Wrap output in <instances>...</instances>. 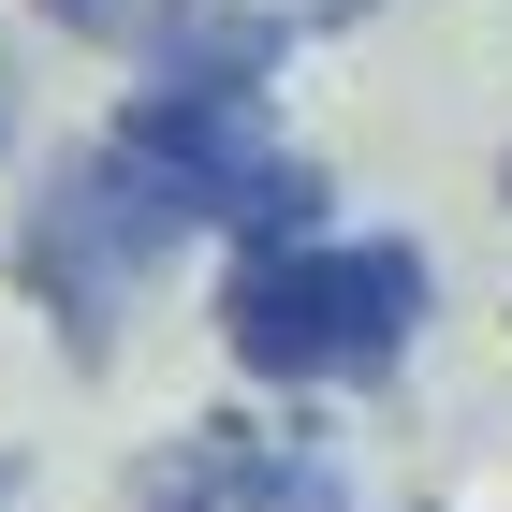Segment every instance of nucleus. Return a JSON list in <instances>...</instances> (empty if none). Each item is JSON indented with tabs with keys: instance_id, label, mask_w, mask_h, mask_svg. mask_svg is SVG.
I'll list each match as a JSON object with an SVG mask.
<instances>
[{
	"instance_id": "1",
	"label": "nucleus",
	"mask_w": 512,
	"mask_h": 512,
	"mask_svg": "<svg viewBox=\"0 0 512 512\" xmlns=\"http://www.w3.org/2000/svg\"><path fill=\"white\" fill-rule=\"evenodd\" d=\"M410 322H425V249H395V235H366V249H322V235L249 249L235 293H220V337H235L249 381H381L410 352Z\"/></svg>"
},
{
	"instance_id": "2",
	"label": "nucleus",
	"mask_w": 512,
	"mask_h": 512,
	"mask_svg": "<svg viewBox=\"0 0 512 512\" xmlns=\"http://www.w3.org/2000/svg\"><path fill=\"white\" fill-rule=\"evenodd\" d=\"M176 235H191V191H176V176H147V161L103 132V147H74L59 176H44V205L15 220V278L59 308V352L103 366V352H118L132 278H147Z\"/></svg>"
},
{
	"instance_id": "7",
	"label": "nucleus",
	"mask_w": 512,
	"mask_h": 512,
	"mask_svg": "<svg viewBox=\"0 0 512 512\" xmlns=\"http://www.w3.org/2000/svg\"><path fill=\"white\" fill-rule=\"evenodd\" d=\"M0 147H15V74H0Z\"/></svg>"
},
{
	"instance_id": "5",
	"label": "nucleus",
	"mask_w": 512,
	"mask_h": 512,
	"mask_svg": "<svg viewBox=\"0 0 512 512\" xmlns=\"http://www.w3.org/2000/svg\"><path fill=\"white\" fill-rule=\"evenodd\" d=\"M44 15H59L74 44H161L176 15H191V0H44Z\"/></svg>"
},
{
	"instance_id": "3",
	"label": "nucleus",
	"mask_w": 512,
	"mask_h": 512,
	"mask_svg": "<svg viewBox=\"0 0 512 512\" xmlns=\"http://www.w3.org/2000/svg\"><path fill=\"white\" fill-rule=\"evenodd\" d=\"M132 512H337V469H322L308 439H278V425H176L132 469Z\"/></svg>"
},
{
	"instance_id": "4",
	"label": "nucleus",
	"mask_w": 512,
	"mask_h": 512,
	"mask_svg": "<svg viewBox=\"0 0 512 512\" xmlns=\"http://www.w3.org/2000/svg\"><path fill=\"white\" fill-rule=\"evenodd\" d=\"M278 44H293L278 15H205V0H191V15L161 30V74H176V88H264Z\"/></svg>"
},
{
	"instance_id": "6",
	"label": "nucleus",
	"mask_w": 512,
	"mask_h": 512,
	"mask_svg": "<svg viewBox=\"0 0 512 512\" xmlns=\"http://www.w3.org/2000/svg\"><path fill=\"white\" fill-rule=\"evenodd\" d=\"M308 15H322V30H352V15H381V0H308Z\"/></svg>"
}]
</instances>
